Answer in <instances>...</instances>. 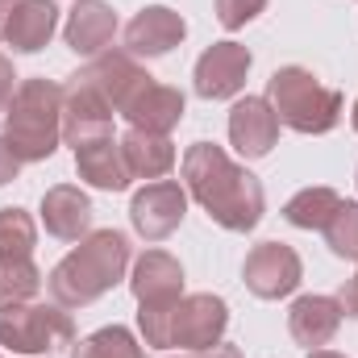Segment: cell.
Masks as SVG:
<instances>
[{"mask_svg": "<svg viewBox=\"0 0 358 358\" xmlns=\"http://www.w3.org/2000/svg\"><path fill=\"white\" fill-rule=\"evenodd\" d=\"M183 187L229 234H250L263 221V208H267L263 183L246 167H238L217 142L187 146V155H183Z\"/></svg>", "mask_w": 358, "mask_h": 358, "instance_id": "obj_1", "label": "cell"}, {"mask_svg": "<svg viewBox=\"0 0 358 358\" xmlns=\"http://www.w3.org/2000/svg\"><path fill=\"white\" fill-rule=\"evenodd\" d=\"M129 267V242L117 229H96L80 238V246L50 271V296L63 308L96 304L104 292H113Z\"/></svg>", "mask_w": 358, "mask_h": 358, "instance_id": "obj_2", "label": "cell"}, {"mask_svg": "<svg viewBox=\"0 0 358 358\" xmlns=\"http://www.w3.org/2000/svg\"><path fill=\"white\" fill-rule=\"evenodd\" d=\"M63 138V88L55 80H21L4 108V142L21 163H46Z\"/></svg>", "mask_w": 358, "mask_h": 358, "instance_id": "obj_3", "label": "cell"}, {"mask_svg": "<svg viewBox=\"0 0 358 358\" xmlns=\"http://www.w3.org/2000/svg\"><path fill=\"white\" fill-rule=\"evenodd\" d=\"M267 100L279 125L296 134H329L342 121V92L325 88L308 67H279L267 80Z\"/></svg>", "mask_w": 358, "mask_h": 358, "instance_id": "obj_4", "label": "cell"}, {"mask_svg": "<svg viewBox=\"0 0 358 358\" xmlns=\"http://www.w3.org/2000/svg\"><path fill=\"white\" fill-rule=\"evenodd\" d=\"M0 346L13 355H50L76 346V325L63 304H0Z\"/></svg>", "mask_w": 358, "mask_h": 358, "instance_id": "obj_5", "label": "cell"}, {"mask_svg": "<svg viewBox=\"0 0 358 358\" xmlns=\"http://www.w3.org/2000/svg\"><path fill=\"white\" fill-rule=\"evenodd\" d=\"M246 287L259 296V300H283L300 287L304 279V263L300 255L287 246V242H259L250 255H246V267H242Z\"/></svg>", "mask_w": 358, "mask_h": 358, "instance_id": "obj_6", "label": "cell"}, {"mask_svg": "<svg viewBox=\"0 0 358 358\" xmlns=\"http://www.w3.org/2000/svg\"><path fill=\"white\" fill-rule=\"evenodd\" d=\"M183 213H187V187L176 179H155L146 183L134 204H129V221L134 229L146 238V242H163L171 238L179 225H183Z\"/></svg>", "mask_w": 358, "mask_h": 358, "instance_id": "obj_7", "label": "cell"}, {"mask_svg": "<svg viewBox=\"0 0 358 358\" xmlns=\"http://www.w3.org/2000/svg\"><path fill=\"white\" fill-rule=\"evenodd\" d=\"M63 138L67 146H88L96 138H113V104L76 71L63 88Z\"/></svg>", "mask_w": 358, "mask_h": 358, "instance_id": "obj_8", "label": "cell"}, {"mask_svg": "<svg viewBox=\"0 0 358 358\" xmlns=\"http://www.w3.org/2000/svg\"><path fill=\"white\" fill-rule=\"evenodd\" d=\"M225 325H229V304L213 292H192L176 304L171 342L179 350H208L225 338Z\"/></svg>", "mask_w": 358, "mask_h": 358, "instance_id": "obj_9", "label": "cell"}, {"mask_svg": "<svg viewBox=\"0 0 358 358\" xmlns=\"http://www.w3.org/2000/svg\"><path fill=\"white\" fill-rule=\"evenodd\" d=\"M80 76H84V80H88V84L100 92L108 104H113V113H125L142 92L155 84V76H150L146 67H138V59H134L129 50H125V55H121V50L96 55Z\"/></svg>", "mask_w": 358, "mask_h": 358, "instance_id": "obj_10", "label": "cell"}, {"mask_svg": "<svg viewBox=\"0 0 358 358\" xmlns=\"http://www.w3.org/2000/svg\"><path fill=\"white\" fill-rule=\"evenodd\" d=\"M250 76V50L242 42H213L200 59H196V96L204 100H229L238 96Z\"/></svg>", "mask_w": 358, "mask_h": 358, "instance_id": "obj_11", "label": "cell"}, {"mask_svg": "<svg viewBox=\"0 0 358 358\" xmlns=\"http://www.w3.org/2000/svg\"><path fill=\"white\" fill-rule=\"evenodd\" d=\"M183 38H187V21L167 4H150L125 25V50L134 59H163Z\"/></svg>", "mask_w": 358, "mask_h": 358, "instance_id": "obj_12", "label": "cell"}, {"mask_svg": "<svg viewBox=\"0 0 358 358\" xmlns=\"http://www.w3.org/2000/svg\"><path fill=\"white\" fill-rule=\"evenodd\" d=\"M229 142L242 159H263L279 142V117L267 96H246L229 108Z\"/></svg>", "mask_w": 358, "mask_h": 358, "instance_id": "obj_13", "label": "cell"}, {"mask_svg": "<svg viewBox=\"0 0 358 358\" xmlns=\"http://www.w3.org/2000/svg\"><path fill=\"white\" fill-rule=\"evenodd\" d=\"M129 292L138 304H179L183 300V267L167 250H146L134 263Z\"/></svg>", "mask_w": 358, "mask_h": 358, "instance_id": "obj_14", "label": "cell"}, {"mask_svg": "<svg viewBox=\"0 0 358 358\" xmlns=\"http://www.w3.org/2000/svg\"><path fill=\"white\" fill-rule=\"evenodd\" d=\"M42 225H46V234L59 238V242H80V238H88L92 200L80 187H71V183H55V187L42 196Z\"/></svg>", "mask_w": 358, "mask_h": 358, "instance_id": "obj_15", "label": "cell"}, {"mask_svg": "<svg viewBox=\"0 0 358 358\" xmlns=\"http://www.w3.org/2000/svg\"><path fill=\"white\" fill-rule=\"evenodd\" d=\"M338 325H342L338 296H300L287 313V329H292L296 346H308V350H325L334 342Z\"/></svg>", "mask_w": 358, "mask_h": 358, "instance_id": "obj_16", "label": "cell"}, {"mask_svg": "<svg viewBox=\"0 0 358 358\" xmlns=\"http://www.w3.org/2000/svg\"><path fill=\"white\" fill-rule=\"evenodd\" d=\"M117 34V13L104 4V0H76V8L67 13V25H63V38L76 55L96 59L104 55V46L113 42Z\"/></svg>", "mask_w": 358, "mask_h": 358, "instance_id": "obj_17", "label": "cell"}, {"mask_svg": "<svg viewBox=\"0 0 358 358\" xmlns=\"http://www.w3.org/2000/svg\"><path fill=\"white\" fill-rule=\"evenodd\" d=\"M59 29V8L55 0H17L4 25V42L21 55H38Z\"/></svg>", "mask_w": 358, "mask_h": 358, "instance_id": "obj_18", "label": "cell"}, {"mask_svg": "<svg viewBox=\"0 0 358 358\" xmlns=\"http://www.w3.org/2000/svg\"><path fill=\"white\" fill-rule=\"evenodd\" d=\"M76 167H80V179H88L100 192H125L129 179H134L129 167H125V155H121L117 138H96L88 146H80L76 150Z\"/></svg>", "mask_w": 358, "mask_h": 358, "instance_id": "obj_19", "label": "cell"}, {"mask_svg": "<svg viewBox=\"0 0 358 358\" xmlns=\"http://www.w3.org/2000/svg\"><path fill=\"white\" fill-rule=\"evenodd\" d=\"M129 129H146V134H171L183 121V92L167 88V84H150L125 113Z\"/></svg>", "mask_w": 358, "mask_h": 358, "instance_id": "obj_20", "label": "cell"}, {"mask_svg": "<svg viewBox=\"0 0 358 358\" xmlns=\"http://www.w3.org/2000/svg\"><path fill=\"white\" fill-rule=\"evenodd\" d=\"M121 155L134 179H163L176 167V146L171 134H146V129H129L121 138Z\"/></svg>", "mask_w": 358, "mask_h": 358, "instance_id": "obj_21", "label": "cell"}, {"mask_svg": "<svg viewBox=\"0 0 358 358\" xmlns=\"http://www.w3.org/2000/svg\"><path fill=\"white\" fill-rule=\"evenodd\" d=\"M338 208H342V196L334 187H304L283 204V217L296 229H325Z\"/></svg>", "mask_w": 358, "mask_h": 358, "instance_id": "obj_22", "label": "cell"}, {"mask_svg": "<svg viewBox=\"0 0 358 358\" xmlns=\"http://www.w3.org/2000/svg\"><path fill=\"white\" fill-rule=\"evenodd\" d=\"M71 358H146V355H142L138 338L125 325H104V329L88 334L84 342H76Z\"/></svg>", "mask_w": 358, "mask_h": 358, "instance_id": "obj_23", "label": "cell"}, {"mask_svg": "<svg viewBox=\"0 0 358 358\" xmlns=\"http://www.w3.org/2000/svg\"><path fill=\"white\" fill-rule=\"evenodd\" d=\"M38 225L25 208H0V259H34Z\"/></svg>", "mask_w": 358, "mask_h": 358, "instance_id": "obj_24", "label": "cell"}, {"mask_svg": "<svg viewBox=\"0 0 358 358\" xmlns=\"http://www.w3.org/2000/svg\"><path fill=\"white\" fill-rule=\"evenodd\" d=\"M42 292V271L34 259H0V304H21Z\"/></svg>", "mask_w": 358, "mask_h": 358, "instance_id": "obj_25", "label": "cell"}, {"mask_svg": "<svg viewBox=\"0 0 358 358\" xmlns=\"http://www.w3.org/2000/svg\"><path fill=\"white\" fill-rule=\"evenodd\" d=\"M321 234H325V242H329V250H334L338 259L358 263V204L355 200H342V208L334 213V221H329Z\"/></svg>", "mask_w": 358, "mask_h": 358, "instance_id": "obj_26", "label": "cell"}, {"mask_svg": "<svg viewBox=\"0 0 358 358\" xmlns=\"http://www.w3.org/2000/svg\"><path fill=\"white\" fill-rule=\"evenodd\" d=\"M138 329L146 338V346L155 350H171V329H176V304H138Z\"/></svg>", "mask_w": 358, "mask_h": 358, "instance_id": "obj_27", "label": "cell"}, {"mask_svg": "<svg viewBox=\"0 0 358 358\" xmlns=\"http://www.w3.org/2000/svg\"><path fill=\"white\" fill-rule=\"evenodd\" d=\"M263 8H267V0H217V21H221L225 29H242V25H250Z\"/></svg>", "mask_w": 358, "mask_h": 358, "instance_id": "obj_28", "label": "cell"}, {"mask_svg": "<svg viewBox=\"0 0 358 358\" xmlns=\"http://www.w3.org/2000/svg\"><path fill=\"white\" fill-rule=\"evenodd\" d=\"M17 171H21V159H17V155H13V146L0 138V187H4V183H13Z\"/></svg>", "mask_w": 358, "mask_h": 358, "instance_id": "obj_29", "label": "cell"}, {"mask_svg": "<svg viewBox=\"0 0 358 358\" xmlns=\"http://www.w3.org/2000/svg\"><path fill=\"white\" fill-rule=\"evenodd\" d=\"M13 80H17V71H13V63L0 55V113L8 108V100H13V92H17V84H13Z\"/></svg>", "mask_w": 358, "mask_h": 358, "instance_id": "obj_30", "label": "cell"}, {"mask_svg": "<svg viewBox=\"0 0 358 358\" xmlns=\"http://www.w3.org/2000/svg\"><path fill=\"white\" fill-rule=\"evenodd\" d=\"M338 304H342V313H350V317H358V271L342 283V292H338Z\"/></svg>", "mask_w": 358, "mask_h": 358, "instance_id": "obj_31", "label": "cell"}, {"mask_svg": "<svg viewBox=\"0 0 358 358\" xmlns=\"http://www.w3.org/2000/svg\"><path fill=\"white\" fill-rule=\"evenodd\" d=\"M196 358H242V350H238V346H225V342H217V346L200 350Z\"/></svg>", "mask_w": 358, "mask_h": 358, "instance_id": "obj_32", "label": "cell"}, {"mask_svg": "<svg viewBox=\"0 0 358 358\" xmlns=\"http://www.w3.org/2000/svg\"><path fill=\"white\" fill-rule=\"evenodd\" d=\"M8 13H13V4H8V0H0V38H4V25H8Z\"/></svg>", "mask_w": 358, "mask_h": 358, "instance_id": "obj_33", "label": "cell"}, {"mask_svg": "<svg viewBox=\"0 0 358 358\" xmlns=\"http://www.w3.org/2000/svg\"><path fill=\"white\" fill-rule=\"evenodd\" d=\"M308 358H346V355H334V350H308Z\"/></svg>", "mask_w": 358, "mask_h": 358, "instance_id": "obj_34", "label": "cell"}, {"mask_svg": "<svg viewBox=\"0 0 358 358\" xmlns=\"http://www.w3.org/2000/svg\"><path fill=\"white\" fill-rule=\"evenodd\" d=\"M350 121H355V134H358V100H355V113H350Z\"/></svg>", "mask_w": 358, "mask_h": 358, "instance_id": "obj_35", "label": "cell"}, {"mask_svg": "<svg viewBox=\"0 0 358 358\" xmlns=\"http://www.w3.org/2000/svg\"><path fill=\"white\" fill-rule=\"evenodd\" d=\"M355 183H358V176H355Z\"/></svg>", "mask_w": 358, "mask_h": 358, "instance_id": "obj_36", "label": "cell"}]
</instances>
